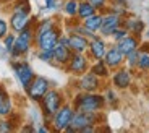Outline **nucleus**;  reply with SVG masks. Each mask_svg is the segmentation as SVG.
<instances>
[{"label":"nucleus","mask_w":149,"mask_h":133,"mask_svg":"<svg viewBox=\"0 0 149 133\" xmlns=\"http://www.w3.org/2000/svg\"><path fill=\"white\" fill-rule=\"evenodd\" d=\"M105 106V97L97 92H84L76 94L73 99L74 111L81 112H101Z\"/></svg>","instance_id":"f257e3e1"},{"label":"nucleus","mask_w":149,"mask_h":133,"mask_svg":"<svg viewBox=\"0 0 149 133\" xmlns=\"http://www.w3.org/2000/svg\"><path fill=\"white\" fill-rule=\"evenodd\" d=\"M62 104H63V96H62L60 91H57V89H49L45 92L44 97L41 99V107H42V114H44L45 123L50 122V118L62 107Z\"/></svg>","instance_id":"f03ea898"},{"label":"nucleus","mask_w":149,"mask_h":133,"mask_svg":"<svg viewBox=\"0 0 149 133\" xmlns=\"http://www.w3.org/2000/svg\"><path fill=\"white\" fill-rule=\"evenodd\" d=\"M34 44V28L28 26L26 29H23L18 33L15 39V44H13V49H11L10 55L13 59H19V57L26 55L29 52L31 46Z\"/></svg>","instance_id":"7ed1b4c3"},{"label":"nucleus","mask_w":149,"mask_h":133,"mask_svg":"<svg viewBox=\"0 0 149 133\" xmlns=\"http://www.w3.org/2000/svg\"><path fill=\"white\" fill-rule=\"evenodd\" d=\"M62 36V31L55 26L49 28V29L42 31L41 34H36L34 36V44H36L37 50H54L57 44H58V39Z\"/></svg>","instance_id":"20e7f679"},{"label":"nucleus","mask_w":149,"mask_h":133,"mask_svg":"<svg viewBox=\"0 0 149 133\" xmlns=\"http://www.w3.org/2000/svg\"><path fill=\"white\" fill-rule=\"evenodd\" d=\"M73 114H74L73 104H62V107H60L58 111L54 114V117L50 118L54 132H65V130L70 127Z\"/></svg>","instance_id":"39448f33"},{"label":"nucleus","mask_w":149,"mask_h":133,"mask_svg":"<svg viewBox=\"0 0 149 133\" xmlns=\"http://www.w3.org/2000/svg\"><path fill=\"white\" fill-rule=\"evenodd\" d=\"M99 122V112H81V111H74L73 118H71L70 127L78 133L81 132L84 127L89 125H97Z\"/></svg>","instance_id":"423d86ee"},{"label":"nucleus","mask_w":149,"mask_h":133,"mask_svg":"<svg viewBox=\"0 0 149 133\" xmlns=\"http://www.w3.org/2000/svg\"><path fill=\"white\" fill-rule=\"evenodd\" d=\"M50 89V83H49L47 78L44 76H34V80L31 81V85L26 88L28 97L31 101H36V102H41V99L44 97V94Z\"/></svg>","instance_id":"0eeeda50"},{"label":"nucleus","mask_w":149,"mask_h":133,"mask_svg":"<svg viewBox=\"0 0 149 133\" xmlns=\"http://www.w3.org/2000/svg\"><path fill=\"white\" fill-rule=\"evenodd\" d=\"M11 68H13L16 78H18V81L21 83V86L24 89L31 85V81H33L34 76H36L33 66L28 62H18V60H15V62H11Z\"/></svg>","instance_id":"6e6552de"},{"label":"nucleus","mask_w":149,"mask_h":133,"mask_svg":"<svg viewBox=\"0 0 149 133\" xmlns=\"http://www.w3.org/2000/svg\"><path fill=\"white\" fill-rule=\"evenodd\" d=\"M89 70V60L83 52H73L70 62L67 63V71L71 75H83Z\"/></svg>","instance_id":"1a4fd4ad"},{"label":"nucleus","mask_w":149,"mask_h":133,"mask_svg":"<svg viewBox=\"0 0 149 133\" xmlns=\"http://www.w3.org/2000/svg\"><path fill=\"white\" fill-rule=\"evenodd\" d=\"M122 21L123 18L120 15H117V13H112V11H107L104 15V18H102V24H101V29H99V33H101L102 37H109L113 34V31L117 29V28H120L122 26Z\"/></svg>","instance_id":"9d476101"},{"label":"nucleus","mask_w":149,"mask_h":133,"mask_svg":"<svg viewBox=\"0 0 149 133\" xmlns=\"http://www.w3.org/2000/svg\"><path fill=\"white\" fill-rule=\"evenodd\" d=\"M78 88L84 92H96L101 88V78L97 76L93 71H86V73L79 75V81H78Z\"/></svg>","instance_id":"9b49d317"},{"label":"nucleus","mask_w":149,"mask_h":133,"mask_svg":"<svg viewBox=\"0 0 149 133\" xmlns=\"http://www.w3.org/2000/svg\"><path fill=\"white\" fill-rule=\"evenodd\" d=\"M102 60L105 62V65L110 70H117V68H120L125 63V54H122L117 46H112V47L107 49V52H105V55Z\"/></svg>","instance_id":"f8f14e48"},{"label":"nucleus","mask_w":149,"mask_h":133,"mask_svg":"<svg viewBox=\"0 0 149 133\" xmlns=\"http://www.w3.org/2000/svg\"><path fill=\"white\" fill-rule=\"evenodd\" d=\"M88 52L94 60H102L107 52V44H105L102 36H94L93 39H89V46H88Z\"/></svg>","instance_id":"ddd939ff"},{"label":"nucleus","mask_w":149,"mask_h":133,"mask_svg":"<svg viewBox=\"0 0 149 133\" xmlns=\"http://www.w3.org/2000/svg\"><path fill=\"white\" fill-rule=\"evenodd\" d=\"M34 20L31 18V13H21V11H13L10 16V26L15 33L26 29L28 26L33 24Z\"/></svg>","instance_id":"4468645a"},{"label":"nucleus","mask_w":149,"mask_h":133,"mask_svg":"<svg viewBox=\"0 0 149 133\" xmlns=\"http://www.w3.org/2000/svg\"><path fill=\"white\" fill-rule=\"evenodd\" d=\"M131 81H133V75H131V70L130 68H117V71L113 73L112 76V83L113 86L118 89H127L130 88Z\"/></svg>","instance_id":"2eb2a0df"},{"label":"nucleus","mask_w":149,"mask_h":133,"mask_svg":"<svg viewBox=\"0 0 149 133\" xmlns=\"http://www.w3.org/2000/svg\"><path fill=\"white\" fill-rule=\"evenodd\" d=\"M88 46H89V39L83 34L78 33H70L68 34V47L73 52H83L84 54L88 50Z\"/></svg>","instance_id":"dca6fc26"},{"label":"nucleus","mask_w":149,"mask_h":133,"mask_svg":"<svg viewBox=\"0 0 149 133\" xmlns=\"http://www.w3.org/2000/svg\"><path fill=\"white\" fill-rule=\"evenodd\" d=\"M54 62L58 63V65H67L70 62L71 55H73V50H71L68 46H63V44H57L54 47Z\"/></svg>","instance_id":"f3484780"},{"label":"nucleus","mask_w":149,"mask_h":133,"mask_svg":"<svg viewBox=\"0 0 149 133\" xmlns=\"http://www.w3.org/2000/svg\"><path fill=\"white\" fill-rule=\"evenodd\" d=\"M122 26L127 28L130 34H134V36H138V37L141 36L143 31H144V23H143V20L136 18V16H130V18H125V16H123Z\"/></svg>","instance_id":"a211bd4d"},{"label":"nucleus","mask_w":149,"mask_h":133,"mask_svg":"<svg viewBox=\"0 0 149 133\" xmlns=\"http://www.w3.org/2000/svg\"><path fill=\"white\" fill-rule=\"evenodd\" d=\"M115 46L118 47V50L122 52V54H130L131 50H134V49L139 47V37L134 36V34H128L127 37H123L122 41L115 42Z\"/></svg>","instance_id":"6ab92c4d"},{"label":"nucleus","mask_w":149,"mask_h":133,"mask_svg":"<svg viewBox=\"0 0 149 133\" xmlns=\"http://www.w3.org/2000/svg\"><path fill=\"white\" fill-rule=\"evenodd\" d=\"M13 111V104L3 88H0V117H8Z\"/></svg>","instance_id":"aec40b11"},{"label":"nucleus","mask_w":149,"mask_h":133,"mask_svg":"<svg viewBox=\"0 0 149 133\" xmlns=\"http://www.w3.org/2000/svg\"><path fill=\"white\" fill-rule=\"evenodd\" d=\"M102 18H104V15H102L101 11H96L94 15H91V16L83 20V24H84L88 29H91L93 33H99L101 24H102Z\"/></svg>","instance_id":"412c9836"},{"label":"nucleus","mask_w":149,"mask_h":133,"mask_svg":"<svg viewBox=\"0 0 149 133\" xmlns=\"http://www.w3.org/2000/svg\"><path fill=\"white\" fill-rule=\"evenodd\" d=\"M96 11L97 10L88 2V0H81V2L78 4V15L76 16H78L79 20H84V18H88V16L94 15Z\"/></svg>","instance_id":"4be33fe9"},{"label":"nucleus","mask_w":149,"mask_h":133,"mask_svg":"<svg viewBox=\"0 0 149 133\" xmlns=\"http://www.w3.org/2000/svg\"><path fill=\"white\" fill-rule=\"evenodd\" d=\"M109 70H110V68L105 65L104 60H94L93 66H91V71H93V73H96L99 78H107L109 73H110Z\"/></svg>","instance_id":"5701e85b"},{"label":"nucleus","mask_w":149,"mask_h":133,"mask_svg":"<svg viewBox=\"0 0 149 133\" xmlns=\"http://www.w3.org/2000/svg\"><path fill=\"white\" fill-rule=\"evenodd\" d=\"M139 71H149V49H143L139 50L138 57V65H136Z\"/></svg>","instance_id":"b1692460"},{"label":"nucleus","mask_w":149,"mask_h":133,"mask_svg":"<svg viewBox=\"0 0 149 133\" xmlns=\"http://www.w3.org/2000/svg\"><path fill=\"white\" fill-rule=\"evenodd\" d=\"M78 4H79L78 0H65L63 11L70 18H74V16L78 15Z\"/></svg>","instance_id":"393cba45"},{"label":"nucleus","mask_w":149,"mask_h":133,"mask_svg":"<svg viewBox=\"0 0 149 133\" xmlns=\"http://www.w3.org/2000/svg\"><path fill=\"white\" fill-rule=\"evenodd\" d=\"M138 57H139V47L125 55V63H127V66L130 70H134V68H136V65H138Z\"/></svg>","instance_id":"a878e982"},{"label":"nucleus","mask_w":149,"mask_h":133,"mask_svg":"<svg viewBox=\"0 0 149 133\" xmlns=\"http://www.w3.org/2000/svg\"><path fill=\"white\" fill-rule=\"evenodd\" d=\"M13 11H21V13H31V4L29 0H15Z\"/></svg>","instance_id":"bb28decb"},{"label":"nucleus","mask_w":149,"mask_h":133,"mask_svg":"<svg viewBox=\"0 0 149 133\" xmlns=\"http://www.w3.org/2000/svg\"><path fill=\"white\" fill-rule=\"evenodd\" d=\"M37 59L45 62V63H52L54 62V52L52 50H37Z\"/></svg>","instance_id":"cd10ccee"},{"label":"nucleus","mask_w":149,"mask_h":133,"mask_svg":"<svg viewBox=\"0 0 149 133\" xmlns=\"http://www.w3.org/2000/svg\"><path fill=\"white\" fill-rule=\"evenodd\" d=\"M128 29L127 28H123V26H120V28H117L115 31H113V34H112V39H113V41L115 42H118V41H122L123 37H127L128 36Z\"/></svg>","instance_id":"c85d7f7f"},{"label":"nucleus","mask_w":149,"mask_h":133,"mask_svg":"<svg viewBox=\"0 0 149 133\" xmlns=\"http://www.w3.org/2000/svg\"><path fill=\"white\" fill-rule=\"evenodd\" d=\"M15 39H16V36L15 34H10L8 33L7 36L3 37V46H5V49H7V52L10 54L11 52V49H13V44H15Z\"/></svg>","instance_id":"c756f323"},{"label":"nucleus","mask_w":149,"mask_h":133,"mask_svg":"<svg viewBox=\"0 0 149 133\" xmlns=\"http://www.w3.org/2000/svg\"><path fill=\"white\" fill-rule=\"evenodd\" d=\"M91 5H93L94 8H96L97 11H101V10H104L105 7H107V2L109 0H88Z\"/></svg>","instance_id":"7c9ffc66"},{"label":"nucleus","mask_w":149,"mask_h":133,"mask_svg":"<svg viewBox=\"0 0 149 133\" xmlns=\"http://www.w3.org/2000/svg\"><path fill=\"white\" fill-rule=\"evenodd\" d=\"M104 97H105V102H112V104L117 102V96H115V92H113V89H107Z\"/></svg>","instance_id":"2f4dec72"},{"label":"nucleus","mask_w":149,"mask_h":133,"mask_svg":"<svg viewBox=\"0 0 149 133\" xmlns=\"http://www.w3.org/2000/svg\"><path fill=\"white\" fill-rule=\"evenodd\" d=\"M7 34H8V24H7L5 20L0 18V39H3Z\"/></svg>","instance_id":"473e14b6"},{"label":"nucleus","mask_w":149,"mask_h":133,"mask_svg":"<svg viewBox=\"0 0 149 133\" xmlns=\"http://www.w3.org/2000/svg\"><path fill=\"white\" fill-rule=\"evenodd\" d=\"M11 130H13V127L10 125L8 120H2L0 122V132H11Z\"/></svg>","instance_id":"72a5a7b5"},{"label":"nucleus","mask_w":149,"mask_h":133,"mask_svg":"<svg viewBox=\"0 0 149 133\" xmlns=\"http://www.w3.org/2000/svg\"><path fill=\"white\" fill-rule=\"evenodd\" d=\"M44 2H45V8H49V10L57 7V0H44Z\"/></svg>","instance_id":"f704fd0d"},{"label":"nucleus","mask_w":149,"mask_h":133,"mask_svg":"<svg viewBox=\"0 0 149 133\" xmlns=\"http://www.w3.org/2000/svg\"><path fill=\"white\" fill-rule=\"evenodd\" d=\"M5 2H13V0H5Z\"/></svg>","instance_id":"c9c22d12"},{"label":"nucleus","mask_w":149,"mask_h":133,"mask_svg":"<svg viewBox=\"0 0 149 133\" xmlns=\"http://www.w3.org/2000/svg\"><path fill=\"white\" fill-rule=\"evenodd\" d=\"M148 37H149V31H148Z\"/></svg>","instance_id":"e433bc0d"},{"label":"nucleus","mask_w":149,"mask_h":133,"mask_svg":"<svg viewBox=\"0 0 149 133\" xmlns=\"http://www.w3.org/2000/svg\"><path fill=\"white\" fill-rule=\"evenodd\" d=\"M78 2H81V0H78Z\"/></svg>","instance_id":"4c0bfd02"}]
</instances>
